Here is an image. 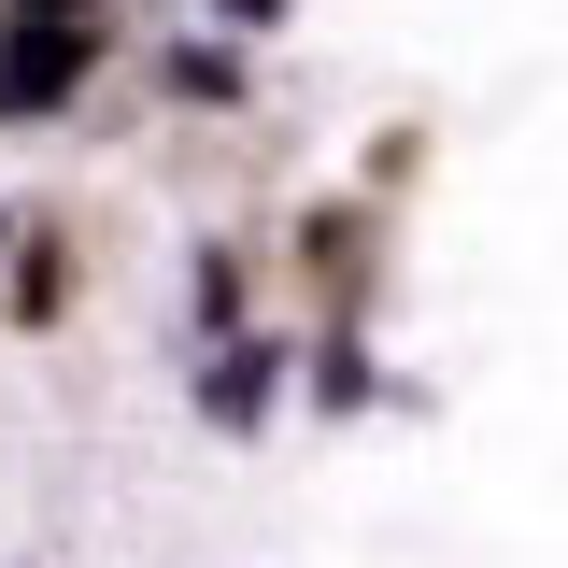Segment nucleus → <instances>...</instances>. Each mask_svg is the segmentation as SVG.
Returning a JSON list of instances; mask_svg holds the SVG:
<instances>
[{
    "mask_svg": "<svg viewBox=\"0 0 568 568\" xmlns=\"http://www.w3.org/2000/svg\"><path fill=\"white\" fill-rule=\"evenodd\" d=\"M71 85H85V29H29V43H0V100H14V114H58Z\"/></svg>",
    "mask_w": 568,
    "mask_h": 568,
    "instance_id": "nucleus-1",
    "label": "nucleus"
}]
</instances>
